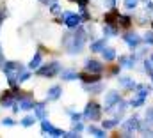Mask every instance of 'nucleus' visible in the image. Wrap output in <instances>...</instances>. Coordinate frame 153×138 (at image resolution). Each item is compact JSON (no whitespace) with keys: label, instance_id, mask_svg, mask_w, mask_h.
I'll return each mask as SVG.
<instances>
[{"label":"nucleus","instance_id":"nucleus-6","mask_svg":"<svg viewBox=\"0 0 153 138\" xmlns=\"http://www.w3.org/2000/svg\"><path fill=\"white\" fill-rule=\"evenodd\" d=\"M137 128H139V119H137V117H132V119H128V120L123 124V133H125V137L132 135V133H134Z\"/></svg>","mask_w":153,"mask_h":138},{"label":"nucleus","instance_id":"nucleus-2","mask_svg":"<svg viewBox=\"0 0 153 138\" xmlns=\"http://www.w3.org/2000/svg\"><path fill=\"white\" fill-rule=\"evenodd\" d=\"M22 71H23V66L18 64V62H5V66H4V73L7 74V80L13 87L18 83V74Z\"/></svg>","mask_w":153,"mask_h":138},{"label":"nucleus","instance_id":"nucleus-1","mask_svg":"<svg viewBox=\"0 0 153 138\" xmlns=\"http://www.w3.org/2000/svg\"><path fill=\"white\" fill-rule=\"evenodd\" d=\"M84 41H85V32H84V29H78L75 34H66V37H64V44H66V48H68L70 53H78V51H82Z\"/></svg>","mask_w":153,"mask_h":138},{"label":"nucleus","instance_id":"nucleus-34","mask_svg":"<svg viewBox=\"0 0 153 138\" xmlns=\"http://www.w3.org/2000/svg\"><path fill=\"white\" fill-rule=\"evenodd\" d=\"M105 5H107L109 9H114V5H116V0H105Z\"/></svg>","mask_w":153,"mask_h":138},{"label":"nucleus","instance_id":"nucleus-31","mask_svg":"<svg viewBox=\"0 0 153 138\" xmlns=\"http://www.w3.org/2000/svg\"><path fill=\"white\" fill-rule=\"evenodd\" d=\"M82 129H84V126H82L78 120H73V131H75V133H80Z\"/></svg>","mask_w":153,"mask_h":138},{"label":"nucleus","instance_id":"nucleus-10","mask_svg":"<svg viewBox=\"0 0 153 138\" xmlns=\"http://www.w3.org/2000/svg\"><path fill=\"white\" fill-rule=\"evenodd\" d=\"M85 71L87 73H102L103 71V66L96 60H87L85 62Z\"/></svg>","mask_w":153,"mask_h":138},{"label":"nucleus","instance_id":"nucleus-24","mask_svg":"<svg viewBox=\"0 0 153 138\" xmlns=\"http://www.w3.org/2000/svg\"><path fill=\"white\" fill-rule=\"evenodd\" d=\"M103 34L105 35H116L117 34V30H116V27H112L111 23H107V25L103 27Z\"/></svg>","mask_w":153,"mask_h":138},{"label":"nucleus","instance_id":"nucleus-3","mask_svg":"<svg viewBox=\"0 0 153 138\" xmlns=\"http://www.w3.org/2000/svg\"><path fill=\"white\" fill-rule=\"evenodd\" d=\"M61 71V64L59 62H50V64H46V66H43V68L38 69V74L39 76H53V74H57Z\"/></svg>","mask_w":153,"mask_h":138},{"label":"nucleus","instance_id":"nucleus-33","mask_svg":"<svg viewBox=\"0 0 153 138\" xmlns=\"http://www.w3.org/2000/svg\"><path fill=\"white\" fill-rule=\"evenodd\" d=\"M2 124H4V126H14V120H13L11 117H7V119L2 120Z\"/></svg>","mask_w":153,"mask_h":138},{"label":"nucleus","instance_id":"nucleus-23","mask_svg":"<svg viewBox=\"0 0 153 138\" xmlns=\"http://www.w3.org/2000/svg\"><path fill=\"white\" fill-rule=\"evenodd\" d=\"M114 57H116V51L112 48H103V59L105 60H112Z\"/></svg>","mask_w":153,"mask_h":138},{"label":"nucleus","instance_id":"nucleus-8","mask_svg":"<svg viewBox=\"0 0 153 138\" xmlns=\"http://www.w3.org/2000/svg\"><path fill=\"white\" fill-rule=\"evenodd\" d=\"M119 101V92H114V90H111L107 96H105V108L107 110H111L112 106H116V103Z\"/></svg>","mask_w":153,"mask_h":138},{"label":"nucleus","instance_id":"nucleus-41","mask_svg":"<svg viewBox=\"0 0 153 138\" xmlns=\"http://www.w3.org/2000/svg\"><path fill=\"white\" fill-rule=\"evenodd\" d=\"M0 64H2V55H0Z\"/></svg>","mask_w":153,"mask_h":138},{"label":"nucleus","instance_id":"nucleus-30","mask_svg":"<svg viewBox=\"0 0 153 138\" xmlns=\"http://www.w3.org/2000/svg\"><path fill=\"white\" fill-rule=\"evenodd\" d=\"M117 20H121V25L123 27H128L130 25V18L128 16H117Z\"/></svg>","mask_w":153,"mask_h":138},{"label":"nucleus","instance_id":"nucleus-12","mask_svg":"<svg viewBox=\"0 0 153 138\" xmlns=\"http://www.w3.org/2000/svg\"><path fill=\"white\" fill-rule=\"evenodd\" d=\"M2 106L4 108H9V106H14V96L11 92H5L2 96Z\"/></svg>","mask_w":153,"mask_h":138},{"label":"nucleus","instance_id":"nucleus-4","mask_svg":"<svg viewBox=\"0 0 153 138\" xmlns=\"http://www.w3.org/2000/svg\"><path fill=\"white\" fill-rule=\"evenodd\" d=\"M100 106L96 103H89L85 106V112H84V117L85 119H89V120H98L100 119Z\"/></svg>","mask_w":153,"mask_h":138},{"label":"nucleus","instance_id":"nucleus-5","mask_svg":"<svg viewBox=\"0 0 153 138\" xmlns=\"http://www.w3.org/2000/svg\"><path fill=\"white\" fill-rule=\"evenodd\" d=\"M41 129H43V133H48V135H52V137H64V131L62 129H57V128H53L48 120H41Z\"/></svg>","mask_w":153,"mask_h":138},{"label":"nucleus","instance_id":"nucleus-17","mask_svg":"<svg viewBox=\"0 0 153 138\" xmlns=\"http://www.w3.org/2000/svg\"><path fill=\"white\" fill-rule=\"evenodd\" d=\"M87 131H89L91 135L98 137V138H103V137H105V131H103V129H100V128H94V126H89V128H87Z\"/></svg>","mask_w":153,"mask_h":138},{"label":"nucleus","instance_id":"nucleus-32","mask_svg":"<svg viewBox=\"0 0 153 138\" xmlns=\"http://www.w3.org/2000/svg\"><path fill=\"white\" fill-rule=\"evenodd\" d=\"M144 41H146L148 44H153V32H148V34L144 35Z\"/></svg>","mask_w":153,"mask_h":138},{"label":"nucleus","instance_id":"nucleus-40","mask_svg":"<svg viewBox=\"0 0 153 138\" xmlns=\"http://www.w3.org/2000/svg\"><path fill=\"white\" fill-rule=\"evenodd\" d=\"M150 60H152V64H153V55H152V57H150Z\"/></svg>","mask_w":153,"mask_h":138},{"label":"nucleus","instance_id":"nucleus-36","mask_svg":"<svg viewBox=\"0 0 153 138\" xmlns=\"http://www.w3.org/2000/svg\"><path fill=\"white\" fill-rule=\"evenodd\" d=\"M76 2H78L80 7H85V4H87V0H76Z\"/></svg>","mask_w":153,"mask_h":138},{"label":"nucleus","instance_id":"nucleus-38","mask_svg":"<svg viewBox=\"0 0 153 138\" xmlns=\"http://www.w3.org/2000/svg\"><path fill=\"white\" fill-rule=\"evenodd\" d=\"M4 16H5V11H0V25H2V20H4Z\"/></svg>","mask_w":153,"mask_h":138},{"label":"nucleus","instance_id":"nucleus-15","mask_svg":"<svg viewBox=\"0 0 153 138\" xmlns=\"http://www.w3.org/2000/svg\"><path fill=\"white\" fill-rule=\"evenodd\" d=\"M119 83H121L123 87H126V89H134V87H137V85L134 83V80L128 78V76H121V78H119Z\"/></svg>","mask_w":153,"mask_h":138},{"label":"nucleus","instance_id":"nucleus-39","mask_svg":"<svg viewBox=\"0 0 153 138\" xmlns=\"http://www.w3.org/2000/svg\"><path fill=\"white\" fill-rule=\"evenodd\" d=\"M43 4H50V2H53V0H41Z\"/></svg>","mask_w":153,"mask_h":138},{"label":"nucleus","instance_id":"nucleus-11","mask_svg":"<svg viewBox=\"0 0 153 138\" xmlns=\"http://www.w3.org/2000/svg\"><path fill=\"white\" fill-rule=\"evenodd\" d=\"M125 41L128 43V46H132V48H135L139 43H141V37L137 34H126L125 35Z\"/></svg>","mask_w":153,"mask_h":138},{"label":"nucleus","instance_id":"nucleus-27","mask_svg":"<svg viewBox=\"0 0 153 138\" xmlns=\"http://www.w3.org/2000/svg\"><path fill=\"white\" fill-rule=\"evenodd\" d=\"M144 99H146V98H141V96H137V98H135V99H132V106H135V108H137V106H143V104H144Z\"/></svg>","mask_w":153,"mask_h":138},{"label":"nucleus","instance_id":"nucleus-20","mask_svg":"<svg viewBox=\"0 0 153 138\" xmlns=\"http://www.w3.org/2000/svg\"><path fill=\"white\" fill-rule=\"evenodd\" d=\"M150 87L148 85H137V96H141V98H146L148 94H150Z\"/></svg>","mask_w":153,"mask_h":138},{"label":"nucleus","instance_id":"nucleus-35","mask_svg":"<svg viewBox=\"0 0 153 138\" xmlns=\"http://www.w3.org/2000/svg\"><path fill=\"white\" fill-rule=\"evenodd\" d=\"M52 12H53V14H59V12H61V9H59L57 4H52Z\"/></svg>","mask_w":153,"mask_h":138},{"label":"nucleus","instance_id":"nucleus-29","mask_svg":"<svg viewBox=\"0 0 153 138\" xmlns=\"http://www.w3.org/2000/svg\"><path fill=\"white\" fill-rule=\"evenodd\" d=\"M137 2H139V0H125V7H126V9H134V7L137 5Z\"/></svg>","mask_w":153,"mask_h":138},{"label":"nucleus","instance_id":"nucleus-19","mask_svg":"<svg viewBox=\"0 0 153 138\" xmlns=\"http://www.w3.org/2000/svg\"><path fill=\"white\" fill-rule=\"evenodd\" d=\"M105 48V39H100V41H94L93 44H91V50L93 51H102Z\"/></svg>","mask_w":153,"mask_h":138},{"label":"nucleus","instance_id":"nucleus-13","mask_svg":"<svg viewBox=\"0 0 153 138\" xmlns=\"http://www.w3.org/2000/svg\"><path fill=\"white\" fill-rule=\"evenodd\" d=\"M84 89H85V90H89V92H93V94H98V92H102V90H103V83H93V85L84 83Z\"/></svg>","mask_w":153,"mask_h":138},{"label":"nucleus","instance_id":"nucleus-26","mask_svg":"<svg viewBox=\"0 0 153 138\" xmlns=\"http://www.w3.org/2000/svg\"><path fill=\"white\" fill-rule=\"evenodd\" d=\"M30 78V73H27V71H22L20 74H18V83H22V81H27Z\"/></svg>","mask_w":153,"mask_h":138},{"label":"nucleus","instance_id":"nucleus-9","mask_svg":"<svg viewBox=\"0 0 153 138\" xmlns=\"http://www.w3.org/2000/svg\"><path fill=\"white\" fill-rule=\"evenodd\" d=\"M61 92H62V89H61L59 85H53V87L48 89V92H46V99H48V101H55V99L61 98Z\"/></svg>","mask_w":153,"mask_h":138},{"label":"nucleus","instance_id":"nucleus-37","mask_svg":"<svg viewBox=\"0 0 153 138\" xmlns=\"http://www.w3.org/2000/svg\"><path fill=\"white\" fill-rule=\"evenodd\" d=\"M146 11H153V2H150V4H146Z\"/></svg>","mask_w":153,"mask_h":138},{"label":"nucleus","instance_id":"nucleus-25","mask_svg":"<svg viewBox=\"0 0 153 138\" xmlns=\"http://www.w3.org/2000/svg\"><path fill=\"white\" fill-rule=\"evenodd\" d=\"M119 120L117 119H111V120H103V128L105 129H111V128H114L116 124H117Z\"/></svg>","mask_w":153,"mask_h":138},{"label":"nucleus","instance_id":"nucleus-14","mask_svg":"<svg viewBox=\"0 0 153 138\" xmlns=\"http://www.w3.org/2000/svg\"><path fill=\"white\" fill-rule=\"evenodd\" d=\"M34 108H36V119L39 120H43L45 117H46V110H45V104H34Z\"/></svg>","mask_w":153,"mask_h":138},{"label":"nucleus","instance_id":"nucleus-28","mask_svg":"<svg viewBox=\"0 0 153 138\" xmlns=\"http://www.w3.org/2000/svg\"><path fill=\"white\" fill-rule=\"evenodd\" d=\"M34 124V117H25L23 120H22V126H25V128H29V126H32Z\"/></svg>","mask_w":153,"mask_h":138},{"label":"nucleus","instance_id":"nucleus-22","mask_svg":"<svg viewBox=\"0 0 153 138\" xmlns=\"http://www.w3.org/2000/svg\"><path fill=\"white\" fill-rule=\"evenodd\" d=\"M119 60L123 62V66H125V68H134V62H135V57H121Z\"/></svg>","mask_w":153,"mask_h":138},{"label":"nucleus","instance_id":"nucleus-7","mask_svg":"<svg viewBox=\"0 0 153 138\" xmlns=\"http://www.w3.org/2000/svg\"><path fill=\"white\" fill-rule=\"evenodd\" d=\"M80 21H82V18H80L78 14H73V12H64V23H66L68 27L75 29V27L80 25Z\"/></svg>","mask_w":153,"mask_h":138},{"label":"nucleus","instance_id":"nucleus-18","mask_svg":"<svg viewBox=\"0 0 153 138\" xmlns=\"http://www.w3.org/2000/svg\"><path fill=\"white\" fill-rule=\"evenodd\" d=\"M61 76H62V80H68V81H70V80H76V78H80L75 71H62Z\"/></svg>","mask_w":153,"mask_h":138},{"label":"nucleus","instance_id":"nucleus-21","mask_svg":"<svg viewBox=\"0 0 153 138\" xmlns=\"http://www.w3.org/2000/svg\"><path fill=\"white\" fill-rule=\"evenodd\" d=\"M41 66V53H36L34 57H32V60H30V64H29V68L30 69H36Z\"/></svg>","mask_w":153,"mask_h":138},{"label":"nucleus","instance_id":"nucleus-16","mask_svg":"<svg viewBox=\"0 0 153 138\" xmlns=\"http://www.w3.org/2000/svg\"><path fill=\"white\" fill-rule=\"evenodd\" d=\"M18 106H20L22 110H30V108H34V103H32V99H29V98H22Z\"/></svg>","mask_w":153,"mask_h":138}]
</instances>
